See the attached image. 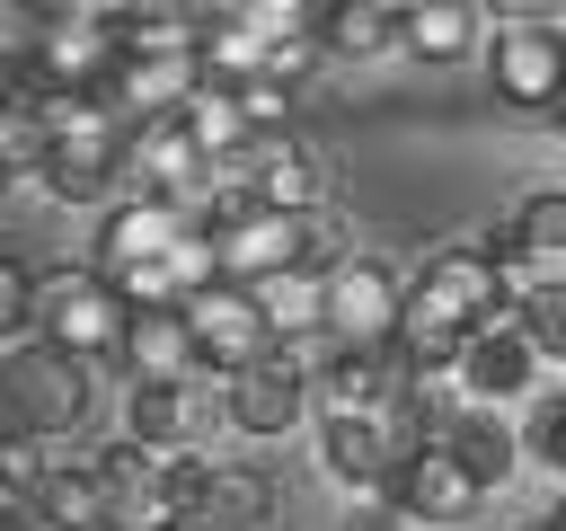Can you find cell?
<instances>
[{
  "label": "cell",
  "instance_id": "cell-1",
  "mask_svg": "<svg viewBox=\"0 0 566 531\" xmlns=\"http://www.w3.org/2000/svg\"><path fill=\"white\" fill-rule=\"evenodd\" d=\"M495 319H513V283H504V266H495V230H486V239H442V248L407 274L398 354H407L416 381H451V354H460L478 327H495Z\"/></svg>",
  "mask_w": 566,
  "mask_h": 531
},
{
  "label": "cell",
  "instance_id": "cell-2",
  "mask_svg": "<svg viewBox=\"0 0 566 531\" xmlns=\"http://www.w3.org/2000/svg\"><path fill=\"white\" fill-rule=\"evenodd\" d=\"M124 327H133V310L115 301V283L97 274V266H44L35 274V345H53V354H71V363H106V354H124Z\"/></svg>",
  "mask_w": 566,
  "mask_h": 531
},
{
  "label": "cell",
  "instance_id": "cell-3",
  "mask_svg": "<svg viewBox=\"0 0 566 531\" xmlns=\"http://www.w3.org/2000/svg\"><path fill=\"white\" fill-rule=\"evenodd\" d=\"M88 398H97L88 363H71V354H53V345H35V336L0 345V407H9V425H18V434L62 442V434H80V425H88Z\"/></svg>",
  "mask_w": 566,
  "mask_h": 531
},
{
  "label": "cell",
  "instance_id": "cell-4",
  "mask_svg": "<svg viewBox=\"0 0 566 531\" xmlns=\"http://www.w3.org/2000/svg\"><path fill=\"white\" fill-rule=\"evenodd\" d=\"M486 88L513 115H557L566 106V35L539 9H504L486 27Z\"/></svg>",
  "mask_w": 566,
  "mask_h": 531
},
{
  "label": "cell",
  "instance_id": "cell-5",
  "mask_svg": "<svg viewBox=\"0 0 566 531\" xmlns=\"http://www.w3.org/2000/svg\"><path fill=\"white\" fill-rule=\"evenodd\" d=\"M398 319H407V274L371 248H354L336 274H327V336L336 345H398Z\"/></svg>",
  "mask_w": 566,
  "mask_h": 531
},
{
  "label": "cell",
  "instance_id": "cell-6",
  "mask_svg": "<svg viewBox=\"0 0 566 531\" xmlns=\"http://www.w3.org/2000/svg\"><path fill=\"white\" fill-rule=\"evenodd\" d=\"M230 168L265 212H327V195H336V159L318 142H301V133H256Z\"/></svg>",
  "mask_w": 566,
  "mask_h": 531
},
{
  "label": "cell",
  "instance_id": "cell-7",
  "mask_svg": "<svg viewBox=\"0 0 566 531\" xmlns=\"http://www.w3.org/2000/svg\"><path fill=\"white\" fill-rule=\"evenodd\" d=\"M539 372H548V363L531 354V336H522L513 319H495V327H478V336L451 354V398L504 416V407H531V398H539Z\"/></svg>",
  "mask_w": 566,
  "mask_h": 531
},
{
  "label": "cell",
  "instance_id": "cell-8",
  "mask_svg": "<svg viewBox=\"0 0 566 531\" xmlns=\"http://www.w3.org/2000/svg\"><path fill=\"white\" fill-rule=\"evenodd\" d=\"M186 239H195V212H186V204H168V195H124V204L97 212V257H88V266L115 283V274H133V266H168Z\"/></svg>",
  "mask_w": 566,
  "mask_h": 531
},
{
  "label": "cell",
  "instance_id": "cell-9",
  "mask_svg": "<svg viewBox=\"0 0 566 531\" xmlns=\"http://www.w3.org/2000/svg\"><path fill=\"white\" fill-rule=\"evenodd\" d=\"M186 336H195L203 381H239V372H256V363L274 354V336H265V319H256V292H239V283L195 292V301H186Z\"/></svg>",
  "mask_w": 566,
  "mask_h": 531
},
{
  "label": "cell",
  "instance_id": "cell-10",
  "mask_svg": "<svg viewBox=\"0 0 566 531\" xmlns=\"http://www.w3.org/2000/svg\"><path fill=\"white\" fill-rule=\"evenodd\" d=\"M221 425H230V434H248V442H274V434L310 425V381H301L283 354H265L256 372L221 381Z\"/></svg>",
  "mask_w": 566,
  "mask_h": 531
},
{
  "label": "cell",
  "instance_id": "cell-11",
  "mask_svg": "<svg viewBox=\"0 0 566 531\" xmlns=\"http://www.w3.org/2000/svg\"><path fill=\"white\" fill-rule=\"evenodd\" d=\"M203 425H212L203 381H133V398H124V442H133V451L177 460V451L203 442Z\"/></svg>",
  "mask_w": 566,
  "mask_h": 531
},
{
  "label": "cell",
  "instance_id": "cell-12",
  "mask_svg": "<svg viewBox=\"0 0 566 531\" xmlns=\"http://www.w3.org/2000/svg\"><path fill=\"white\" fill-rule=\"evenodd\" d=\"M380 504H389L398 522H416V531H469L486 496L460 478V460H451V451H416V460L389 478V496H380Z\"/></svg>",
  "mask_w": 566,
  "mask_h": 531
},
{
  "label": "cell",
  "instance_id": "cell-13",
  "mask_svg": "<svg viewBox=\"0 0 566 531\" xmlns=\"http://www.w3.org/2000/svg\"><path fill=\"white\" fill-rule=\"evenodd\" d=\"M433 451H451L478 496H504V487L522 478V434H513V416H495V407H451L442 434H433Z\"/></svg>",
  "mask_w": 566,
  "mask_h": 531
},
{
  "label": "cell",
  "instance_id": "cell-14",
  "mask_svg": "<svg viewBox=\"0 0 566 531\" xmlns=\"http://www.w3.org/2000/svg\"><path fill=\"white\" fill-rule=\"evenodd\" d=\"M310 434H318V469H327L336 487H354L363 504H380V496H389L398 451H389V434H380L371 416H318Z\"/></svg>",
  "mask_w": 566,
  "mask_h": 531
},
{
  "label": "cell",
  "instance_id": "cell-15",
  "mask_svg": "<svg viewBox=\"0 0 566 531\" xmlns=\"http://www.w3.org/2000/svg\"><path fill=\"white\" fill-rule=\"evenodd\" d=\"M274 513H283V487L256 460H203V487H195L203 531H274Z\"/></svg>",
  "mask_w": 566,
  "mask_h": 531
},
{
  "label": "cell",
  "instance_id": "cell-16",
  "mask_svg": "<svg viewBox=\"0 0 566 531\" xmlns=\"http://www.w3.org/2000/svg\"><path fill=\"white\" fill-rule=\"evenodd\" d=\"M495 18L478 0H407L398 9V53H416V62H469V44Z\"/></svg>",
  "mask_w": 566,
  "mask_h": 531
},
{
  "label": "cell",
  "instance_id": "cell-17",
  "mask_svg": "<svg viewBox=\"0 0 566 531\" xmlns=\"http://www.w3.org/2000/svg\"><path fill=\"white\" fill-rule=\"evenodd\" d=\"M133 381H203L195 363V336H186V310H133L124 327V354H115Z\"/></svg>",
  "mask_w": 566,
  "mask_h": 531
},
{
  "label": "cell",
  "instance_id": "cell-18",
  "mask_svg": "<svg viewBox=\"0 0 566 531\" xmlns=\"http://www.w3.org/2000/svg\"><path fill=\"white\" fill-rule=\"evenodd\" d=\"M256 319L274 345H301V336H327V274L318 266H292L274 283H256Z\"/></svg>",
  "mask_w": 566,
  "mask_h": 531
},
{
  "label": "cell",
  "instance_id": "cell-19",
  "mask_svg": "<svg viewBox=\"0 0 566 531\" xmlns=\"http://www.w3.org/2000/svg\"><path fill=\"white\" fill-rule=\"evenodd\" d=\"M35 513H44L53 531H115V522H106L97 451H88V460H62V451H53V469H44V487H35Z\"/></svg>",
  "mask_w": 566,
  "mask_h": 531
},
{
  "label": "cell",
  "instance_id": "cell-20",
  "mask_svg": "<svg viewBox=\"0 0 566 531\" xmlns=\"http://www.w3.org/2000/svg\"><path fill=\"white\" fill-rule=\"evenodd\" d=\"M318 44L336 62H380V53H398V9L389 0H327L318 9Z\"/></svg>",
  "mask_w": 566,
  "mask_h": 531
},
{
  "label": "cell",
  "instance_id": "cell-21",
  "mask_svg": "<svg viewBox=\"0 0 566 531\" xmlns=\"http://www.w3.org/2000/svg\"><path fill=\"white\" fill-rule=\"evenodd\" d=\"M177 124H186V142H195L203 159H239V150L256 142V124H248L239 88H221V80H203V88L177 106Z\"/></svg>",
  "mask_w": 566,
  "mask_h": 531
},
{
  "label": "cell",
  "instance_id": "cell-22",
  "mask_svg": "<svg viewBox=\"0 0 566 531\" xmlns=\"http://www.w3.org/2000/svg\"><path fill=\"white\" fill-rule=\"evenodd\" d=\"M115 27V53H195L203 44V18L186 9H106Z\"/></svg>",
  "mask_w": 566,
  "mask_h": 531
},
{
  "label": "cell",
  "instance_id": "cell-23",
  "mask_svg": "<svg viewBox=\"0 0 566 531\" xmlns=\"http://www.w3.org/2000/svg\"><path fill=\"white\" fill-rule=\"evenodd\" d=\"M513 434H522V469H539L548 487H566V389H539L513 416Z\"/></svg>",
  "mask_w": 566,
  "mask_h": 531
},
{
  "label": "cell",
  "instance_id": "cell-24",
  "mask_svg": "<svg viewBox=\"0 0 566 531\" xmlns=\"http://www.w3.org/2000/svg\"><path fill=\"white\" fill-rule=\"evenodd\" d=\"M44 150H53L44 106H35V97H9V106H0V177H9V186H18V177H44Z\"/></svg>",
  "mask_w": 566,
  "mask_h": 531
},
{
  "label": "cell",
  "instance_id": "cell-25",
  "mask_svg": "<svg viewBox=\"0 0 566 531\" xmlns=\"http://www.w3.org/2000/svg\"><path fill=\"white\" fill-rule=\"evenodd\" d=\"M513 327L531 336L539 363H566V283H557V292H531V301L513 310Z\"/></svg>",
  "mask_w": 566,
  "mask_h": 531
},
{
  "label": "cell",
  "instance_id": "cell-26",
  "mask_svg": "<svg viewBox=\"0 0 566 531\" xmlns=\"http://www.w3.org/2000/svg\"><path fill=\"white\" fill-rule=\"evenodd\" d=\"M27 327H35V266H18L0 248V345H18Z\"/></svg>",
  "mask_w": 566,
  "mask_h": 531
},
{
  "label": "cell",
  "instance_id": "cell-27",
  "mask_svg": "<svg viewBox=\"0 0 566 531\" xmlns=\"http://www.w3.org/2000/svg\"><path fill=\"white\" fill-rule=\"evenodd\" d=\"M318 62H327V44H318V35H274V44H265V80H274V88H292V97L310 88V71H318Z\"/></svg>",
  "mask_w": 566,
  "mask_h": 531
},
{
  "label": "cell",
  "instance_id": "cell-28",
  "mask_svg": "<svg viewBox=\"0 0 566 531\" xmlns=\"http://www.w3.org/2000/svg\"><path fill=\"white\" fill-rule=\"evenodd\" d=\"M336 531H416V522H398V513H389V504H354V513H345V522H336Z\"/></svg>",
  "mask_w": 566,
  "mask_h": 531
},
{
  "label": "cell",
  "instance_id": "cell-29",
  "mask_svg": "<svg viewBox=\"0 0 566 531\" xmlns=\"http://www.w3.org/2000/svg\"><path fill=\"white\" fill-rule=\"evenodd\" d=\"M0 531H53V522H44L35 504H9V513H0Z\"/></svg>",
  "mask_w": 566,
  "mask_h": 531
},
{
  "label": "cell",
  "instance_id": "cell-30",
  "mask_svg": "<svg viewBox=\"0 0 566 531\" xmlns=\"http://www.w3.org/2000/svg\"><path fill=\"white\" fill-rule=\"evenodd\" d=\"M18 97V44H0V106Z\"/></svg>",
  "mask_w": 566,
  "mask_h": 531
},
{
  "label": "cell",
  "instance_id": "cell-31",
  "mask_svg": "<svg viewBox=\"0 0 566 531\" xmlns=\"http://www.w3.org/2000/svg\"><path fill=\"white\" fill-rule=\"evenodd\" d=\"M9 434H18V425H9V407H0V442H9Z\"/></svg>",
  "mask_w": 566,
  "mask_h": 531
},
{
  "label": "cell",
  "instance_id": "cell-32",
  "mask_svg": "<svg viewBox=\"0 0 566 531\" xmlns=\"http://www.w3.org/2000/svg\"><path fill=\"white\" fill-rule=\"evenodd\" d=\"M168 531H203V522H168Z\"/></svg>",
  "mask_w": 566,
  "mask_h": 531
},
{
  "label": "cell",
  "instance_id": "cell-33",
  "mask_svg": "<svg viewBox=\"0 0 566 531\" xmlns=\"http://www.w3.org/2000/svg\"><path fill=\"white\" fill-rule=\"evenodd\" d=\"M0 195H9V177H0Z\"/></svg>",
  "mask_w": 566,
  "mask_h": 531
}]
</instances>
